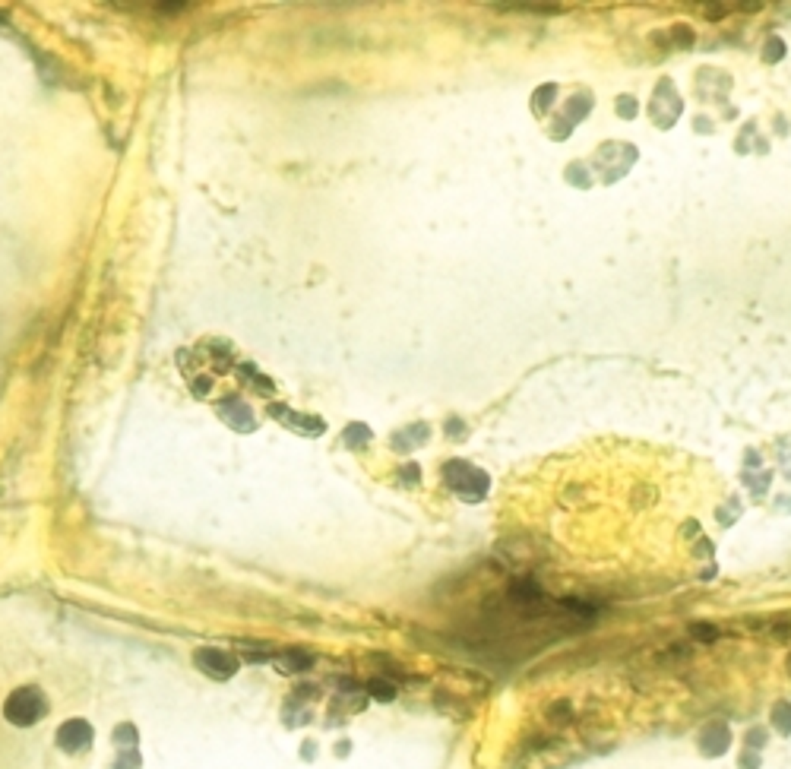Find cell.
Listing matches in <instances>:
<instances>
[{"label": "cell", "instance_id": "4fadbf2b", "mask_svg": "<svg viewBox=\"0 0 791 769\" xmlns=\"http://www.w3.org/2000/svg\"><path fill=\"white\" fill-rule=\"evenodd\" d=\"M760 747H766V732L763 728H750L747 732V750H760Z\"/></svg>", "mask_w": 791, "mask_h": 769}, {"label": "cell", "instance_id": "7c38bea8", "mask_svg": "<svg viewBox=\"0 0 791 769\" xmlns=\"http://www.w3.org/2000/svg\"><path fill=\"white\" fill-rule=\"evenodd\" d=\"M690 633H694L696 640H702V642H712V640L718 636V630L712 627V624H694V627H690Z\"/></svg>", "mask_w": 791, "mask_h": 769}, {"label": "cell", "instance_id": "ba28073f", "mask_svg": "<svg viewBox=\"0 0 791 769\" xmlns=\"http://www.w3.org/2000/svg\"><path fill=\"white\" fill-rule=\"evenodd\" d=\"M772 725L779 734H791V703H776L772 710Z\"/></svg>", "mask_w": 791, "mask_h": 769}, {"label": "cell", "instance_id": "5bb4252c", "mask_svg": "<svg viewBox=\"0 0 791 769\" xmlns=\"http://www.w3.org/2000/svg\"><path fill=\"white\" fill-rule=\"evenodd\" d=\"M741 769H760V750H744L738 760Z\"/></svg>", "mask_w": 791, "mask_h": 769}, {"label": "cell", "instance_id": "3957f363", "mask_svg": "<svg viewBox=\"0 0 791 769\" xmlns=\"http://www.w3.org/2000/svg\"><path fill=\"white\" fill-rule=\"evenodd\" d=\"M447 478L465 501H478V497H485V491H487V475L472 469V465H465V463H449Z\"/></svg>", "mask_w": 791, "mask_h": 769}, {"label": "cell", "instance_id": "9c48e42d", "mask_svg": "<svg viewBox=\"0 0 791 769\" xmlns=\"http://www.w3.org/2000/svg\"><path fill=\"white\" fill-rule=\"evenodd\" d=\"M367 694L373 696V700H380V703H389L396 696V687L389 684L387 678H373L371 684H367Z\"/></svg>", "mask_w": 791, "mask_h": 769}, {"label": "cell", "instance_id": "8fae6325", "mask_svg": "<svg viewBox=\"0 0 791 769\" xmlns=\"http://www.w3.org/2000/svg\"><path fill=\"white\" fill-rule=\"evenodd\" d=\"M114 769H140V754H136V750H120Z\"/></svg>", "mask_w": 791, "mask_h": 769}, {"label": "cell", "instance_id": "9a60e30c", "mask_svg": "<svg viewBox=\"0 0 791 769\" xmlns=\"http://www.w3.org/2000/svg\"><path fill=\"white\" fill-rule=\"evenodd\" d=\"M567 712H570L567 703H560V706H551V719H554V722H567V719H570Z\"/></svg>", "mask_w": 791, "mask_h": 769}, {"label": "cell", "instance_id": "6da1fadb", "mask_svg": "<svg viewBox=\"0 0 791 769\" xmlns=\"http://www.w3.org/2000/svg\"><path fill=\"white\" fill-rule=\"evenodd\" d=\"M45 712H48V696L38 687H19L3 703V719L10 725H19V728H29V725L41 722Z\"/></svg>", "mask_w": 791, "mask_h": 769}, {"label": "cell", "instance_id": "277c9868", "mask_svg": "<svg viewBox=\"0 0 791 769\" xmlns=\"http://www.w3.org/2000/svg\"><path fill=\"white\" fill-rule=\"evenodd\" d=\"M92 738H95V732H92V725L86 722V719H70V722H64L57 728V734H54V741H57V747L64 754H82V750H89Z\"/></svg>", "mask_w": 791, "mask_h": 769}, {"label": "cell", "instance_id": "30bf717a", "mask_svg": "<svg viewBox=\"0 0 791 769\" xmlns=\"http://www.w3.org/2000/svg\"><path fill=\"white\" fill-rule=\"evenodd\" d=\"M114 744L120 750H136V728L133 725H118L114 728Z\"/></svg>", "mask_w": 791, "mask_h": 769}, {"label": "cell", "instance_id": "52a82bcc", "mask_svg": "<svg viewBox=\"0 0 791 769\" xmlns=\"http://www.w3.org/2000/svg\"><path fill=\"white\" fill-rule=\"evenodd\" d=\"M222 415H225V421H228L232 427H238V431H250V427H254V425H247V421H244V418H254V415H250V409H247L241 399L225 402V405H222Z\"/></svg>", "mask_w": 791, "mask_h": 769}, {"label": "cell", "instance_id": "2e32d148", "mask_svg": "<svg viewBox=\"0 0 791 769\" xmlns=\"http://www.w3.org/2000/svg\"><path fill=\"white\" fill-rule=\"evenodd\" d=\"M779 54H782V45H779V41H772V45H769V51H766V57H769V60H776Z\"/></svg>", "mask_w": 791, "mask_h": 769}, {"label": "cell", "instance_id": "5b68a950", "mask_svg": "<svg viewBox=\"0 0 791 769\" xmlns=\"http://www.w3.org/2000/svg\"><path fill=\"white\" fill-rule=\"evenodd\" d=\"M728 744H732V732H728V725L725 722H709L702 728L700 750L706 757H722L725 750H728Z\"/></svg>", "mask_w": 791, "mask_h": 769}, {"label": "cell", "instance_id": "8992f818", "mask_svg": "<svg viewBox=\"0 0 791 769\" xmlns=\"http://www.w3.org/2000/svg\"><path fill=\"white\" fill-rule=\"evenodd\" d=\"M310 665H314V658L307 656L304 649H288V652H282V656L276 658V668H279V671H285V674L307 671Z\"/></svg>", "mask_w": 791, "mask_h": 769}, {"label": "cell", "instance_id": "7a4b0ae2", "mask_svg": "<svg viewBox=\"0 0 791 769\" xmlns=\"http://www.w3.org/2000/svg\"><path fill=\"white\" fill-rule=\"evenodd\" d=\"M194 665L200 668L203 674H210L212 680H228L234 678V671H238V656H232V652H225V649H216V646H206V649H196L194 652Z\"/></svg>", "mask_w": 791, "mask_h": 769}]
</instances>
